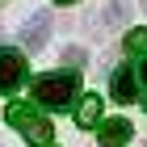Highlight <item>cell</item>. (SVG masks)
<instances>
[{
	"label": "cell",
	"mask_w": 147,
	"mask_h": 147,
	"mask_svg": "<svg viewBox=\"0 0 147 147\" xmlns=\"http://www.w3.org/2000/svg\"><path fill=\"white\" fill-rule=\"evenodd\" d=\"M80 92V76L76 71H46L34 80V101L46 109H67Z\"/></svg>",
	"instance_id": "6da1fadb"
},
{
	"label": "cell",
	"mask_w": 147,
	"mask_h": 147,
	"mask_svg": "<svg viewBox=\"0 0 147 147\" xmlns=\"http://www.w3.org/2000/svg\"><path fill=\"white\" fill-rule=\"evenodd\" d=\"M4 118H9V126H17V130L25 135V143H34V147H51V139H55V126H51L42 113H38V105L13 101L9 109H4Z\"/></svg>",
	"instance_id": "7a4b0ae2"
},
{
	"label": "cell",
	"mask_w": 147,
	"mask_h": 147,
	"mask_svg": "<svg viewBox=\"0 0 147 147\" xmlns=\"http://www.w3.org/2000/svg\"><path fill=\"white\" fill-rule=\"evenodd\" d=\"M25 55L13 46H0V92H17L25 84Z\"/></svg>",
	"instance_id": "3957f363"
},
{
	"label": "cell",
	"mask_w": 147,
	"mask_h": 147,
	"mask_svg": "<svg viewBox=\"0 0 147 147\" xmlns=\"http://www.w3.org/2000/svg\"><path fill=\"white\" fill-rule=\"evenodd\" d=\"M46 38H51V17H46V13H34V17L21 25V46L25 51H42Z\"/></svg>",
	"instance_id": "277c9868"
},
{
	"label": "cell",
	"mask_w": 147,
	"mask_h": 147,
	"mask_svg": "<svg viewBox=\"0 0 147 147\" xmlns=\"http://www.w3.org/2000/svg\"><path fill=\"white\" fill-rule=\"evenodd\" d=\"M109 92H113V101H135V92H139V80H135V71L130 67H113V76H109Z\"/></svg>",
	"instance_id": "5b68a950"
},
{
	"label": "cell",
	"mask_w": 147,
	"mask_h": 147,
	"mask_svg": "<svg viewBox=\"0 0 147 147\" xmlns=\"http://www.w3.org/2000/svg\"><path fill=\"white\" fill-rule=\"evenodd\" d=\"M97 139H101L105 147H122L126 139H130V122H126V118H113V122H101Z\"/></svg>",
	"instance_id": "8992f818"
},
{
	"label": "cell",
	"mask_w": 147,
	"mask_h": 147,
	"mask_svg": "<svg viewBox=\"0 0 147 147\" xmlns=\"http://www.w3.org/2000/svg\"><path fill=\"white\" fill-rule=\"evenodd\" d=\"M97 122H101V97L88 92V97H80V105H76V126H97Z\"/></svg>",
	"instance_id": "52a82bcc"
},
{
	"label": "cell",
	"mask_w": 147,
	"mask_h": 147,
	"mask_svg": "<svg viewBox=\"0 0 147 147\" xmlns=\"http://www.w3.org/2000/svg\"><path fill=\"white\" fill-rule=\"evenodd\" d=\"M126 55H147V30H130L126 34Z\"/></svg>",
	"instance_id": "ba28073f"
},
{
	"label": "cell",
	"mask_w": 147,
	"mask_h": 147,
	"mask_svg": "<svg viewBox=\"0 0 147 147\" xmlns=\"http://www.w3.org/2000/svg\"><path fill=\"white\" fill-rule=\"evenodd\" d=\"M105 21H109V25H122V21H126V4H122V0H109V9H105Z\"/></svg>",
	"instance_id": "9c48e42d"
},
{
	"label": "cell",
	"mask_w": 147,
	"mask_h": 147,
	"mask_svg": "<svg viewBox=\"0 0 147 147\" xmlns=\"http://www.w3.org/2000/svg\"><path fill=\"white\" fill-rule=\"evenodd\" d=\"M63 59H67V67H84V51H80V46H67Z\"/></svg>",
	"instance_id": "30bf717a"
},
{
	"label": "cell",
	"mask_w": 147,
	"mask_h": 147,
	"mask_svg": "<svg viewBox=\"0 0 147 147\" xmlns=\"http://www.w3.org/2000/svg\"><path fill=\"white\" fill-rule=\"evenodd\" d=\"M135 80H143V84H147V59H143V63H139V71H135Z\"/></svg>",
	"instance_id": "8fae6325"
},
{
	"label": "cell",
	"mask_w": 147,
	"mask_h": 147,
	"mask_svg": "<svg viewBox=\"0 0 147 147\" xmlns=\"http://www.w3.org/2000/svg\"><path fill=\"white\" fill-rule=\"evenodd\" d=\"M55 4H76V0H55Z\"/></svg>",
	"instance_id": "7c38bea8"
},
{
	"label": "cell",
	"mask_w": 147,
	"mask_h": 147,
	"mask_svg": "<svg viewBox=\"0 0 147 147\" xmlns=\"http://www.w3.org/2000/svg\"><path fill=\"white\" fill-rule=\"evenodd\" d=\"M143 9H147V0H143Z\"/></svg>",
	"instance_id": "4fadbf2b"
},
{
	"label": "cell",
	"mask_w": 147,
	"mask_h": 147,
	"mask_svg": "<svg viewBox=\"0 0 147 147\" xmlns=\"http://www.w3.org/2000/svg\"><path fill=\"white\" fill-rule=\"evenodd\" d=\"M143 109H147V101H143Z\"/></svg>",
	"instance_id": "5bb4252c"
}]
</instances>
